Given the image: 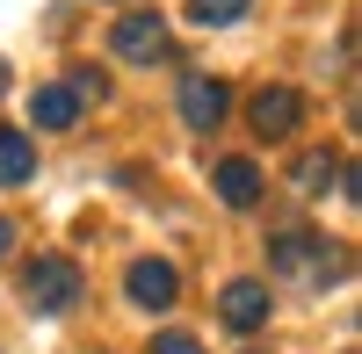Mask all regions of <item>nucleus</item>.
I'll return each instance as SVG.
<instances>
[{
    "mask_svg": "<svg viewBox=\"0 0 362 354\" xmlns=\"http://www.w3.org/2000/svg\"><path fill=\"white\" fill-rule=\"evenodd\" d=\"M268 268L290 275L297 289H334L348 275V246H334L326 231H305V224H283L268 239Z\"/></svg>",
    "mask_w": 362,
    "mask_h": 354,
    "instance_id": "1",
    "label": "nucleus"
},
{
    "mask_svg": "<svg viewBox=\"0 0 362 354\" xmlns=\"http://www.w3.org/2000/svg\"><path fill=\"white\" fill-rule=\"evenodd\" d=\"M80 260H66V253H37V260H29V268H22V297L29 304H37L44 318H58V311H73L80 304Z\"/></svg>",
    "mask_w": 362,
    "mask_h": 354,
    "instance_id": "2",
    "label": "nucleus"
},
{
    "mask_svg": "<svg viewBox=\"0 0 362 354\" xmlns=\"http://www.w3.org/2000/svg\"><path fill=\"white\" fill-rule=\"evenodd\" d=\"M109 44H116V58H131V66H153V58H167V15L160 8H131L109 29Z\"/></svg>",
    "mask_w": 362,
    "mask_h": 354,
    "instance_id": "3",
    "label": "nucleus"
},
{
    "mask_svg": "<svg viewBox=\"0 0 362 354\" xmlns=\"http://www.w3.org/2000/svg\"><path fill=\"white\" fill-rule=\"evenodd\" d=\"M124 297L138 304V311H174V297H181V275H174V260H131V275H124Z\"/></svg>",
    "mask_w": 362,
    "mask_h": 354,
    "instance_id": "4",
    "label": "nucleus"
},
{
    "mask_svg": "<svg viewBox=\"0 0 362 354\" xmlns=\"http://www.w3.org/2000/svg\"><path fill=\"white\" fill-rule=\"evenodd\" d=\"M247 123L261 138H290L297 123H305V94H297V87H261V94L247 102Z\"/></svg>",
    "mask_w": 362,
    "mask_h": 354,
    "instance_id": "5",
    "label": "nucleus"
},
{
    "mask_svg": "<svg viewBox=\"0 0 362 354\" xmlns=\"http://www.w3.org/2000/svg\"><path fill=\"white\" fill-rule=\"evenodd\" d=\"M225 109H232L225 80H210V73H189V80H181V123H189V130H218Z\"/></svg>",
    "mask_w": 362,
    "mask_h": 354,
    "instance_id": "6",
    "label": "nucleus"
},
{
    "mask_svg": "<svg viewBox=\"0 0 362 354\" xmlns=\"http://www.w3.org/2000/svg\"><path fill=\"white\" fill-rule=\"evenodd\" d=\"M218 311H225V326H232V333H261V326H268V282H254V275L225 282Z\"/></svg>",
    "mask_w": 362,
    "mask_h": 354,
    "instance_id": "7",
    "label": "nucleus"
},
{
    "mask_svg": "<svg viewBox=\"0 0 362 354\" xmlns=\"http://www.w3.org/2000/svg\"><path fill=\"white\" fill-rule=\"evenodd\" d=\"M210 188H218L225 210H254V202H261V166H254V159H218Z\"/></svg>",
    "mask_w": 362,
    "mask_h": 354,
    "instance_id": "8",
    "label": "nucleus"
},
{
    "mask_svg": "<svg viewBox=\"0 0 362 354\" xmlns=\"http://www.w3.org/2000/svg\"><path fill=\"white\" fill-rule=\"evenodd\" d=\"M29 123L37 130H73L80 123V94L73 87H37V94H29Z\"/></svg>",
    "mask_w": 362,
    "mask_h": 354,
    "instance_id": "9",
    "label": "nucleus"
},
{
    "mask_svg": "<svg viewBox=\"0 0 362 354\" xmlns=\"http://www.w3.org/2000/svg\"><path fill=\"white\" fill-rule=\"evenodd\" d=\"M29 173H37V138L0 130V188H22Z\"/></svg>",
    "mask_w": 362,
    "mask_h": 354,
    "instance_id": "10",
    "label": "nucleus"
},
{
    "mask_svg": "<svg viewBox=\"0 0 362 354\" xmlns=\"http://www.w3.org/2000/svg\"><path fill=\"white\" fill-rule=\"evenodd\" d=\"M290 181H297V195H319L326 181H341V159H334V152H305Z\"/></svg>",
    "mask_w": 362,
    "mask_h": 354,
    "instance_id": "11",
    "label": "nucleus"
},
{
    "mask_svg": "<svg viewBox=\"0 0 362 354\" xmlns=\"http://www.w3.org/2000/svg\"><path fill=\"white\" fill-rule=\"evenodd\" d=\"M247 8H254V0H189V22L225 29V22H247Z\"/></svg>",
    "mask_w": 362,
    "mask_h": 354,
    "instance_id": "12",
    "label": "nucleus"
},
{
    "mask_svg": "<svg viewBox=\"0 0 362 354\" xmlns=\"http://www.w3.org/2000/svg\"><path fill=\"white\" fill-rule=\"evenodd\" d=\"M153 354H203V347H196L189 333H160V340H153Z\"/></svg>",
    "mask_w": 362,
    "mask_h": 354,
    "instance_id": "13",
    "label": "nucleus"
},
{
    "mask_svg": "<svg viewBox=\"0 0 362 354\" xmlns=\"http://www.w3.org/2000/svg\"><path fill=\"white\" fill-rule=\"evenodd\" d=\"M8 246H15V217H0V260H8Z\"/></svg>",
    "mask_w": 362,
    "mask_h": 354,
    "instance_id": "14",
    "label": "nucleus"
},
{
    "mask_svg": "<svg viewBox=\"0 0 362 354\" xmlns=\"http://www.w3.org/2000/svg\"><path fill=\"white\" fill-rule=\"evenodd\" d=\"M0 94H8V66H0Z\"/></svg>",
    "mask_w": 362,
    "mask_h": 354,
    "instance_id": "15",
    "label": "nucleus"
}]
</instances>
